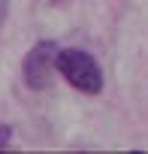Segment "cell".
I'll return each instance as SVG.
<instances>
[{
	"mask_svg": "<svg viewBox=\"0 0 148 154\" xmlns=\"http://www.w3.org/2000/svg\"><path fill=\"white\" fill-rule=\"evenodd\" d=\"M9 139H12V127L9 124H0V148H6Z\"/></svg>",
	"mask_w": 148,
	"mask_h": 154,
	"instance_id": "3957f363",
	"label": "cell"
},
{
	"mask_svg": "<svg viewBox=\"0 0 148 154\" xmlns=\"http://www.w3.org/2000/svg\"><path fill=\"white\" fill-rule=\"evenodd\" d=\"M54 57H57V42L54 39H39L21 60V79L30 91H45L54 79Z\"/></svg>",
	"mask_w": 148,
	"mask_h": 154,
	"instance_id": "7a4b0ae2",
	"label": "cell"
},
{
	"mask_svg": "<svg viewBox=\"0 0 148 154\" xmlns=\"http://www.w3.org/2000/svg\"><path fill=\"white\" fill-rule=\"evenodd\" d=\"M6 6H9V0H0V24H3V18H6Z\"/></svg>",
	"mask_w": 148,
	"mask_h": 154,
	"instance_id": "277c9868",
	"label": "cell"
},
{
	"mask_svg": "<svg viewBox=\"0 0 148 154\" xmlns=\"http://www.w3.org/2000/svg\"><path fill=\"white\" fill-rule=\"evenodd\" d=\"M54 66L76 91H82L88 97H97L103 91V69H100L97 57L88 54L85 48H57Z\"/></svg>",
	"mask_w": 148,
	"mask_h": 154,
	"instance_id": "6da1fadb",
	"label": "cell"
}]
</instances>
